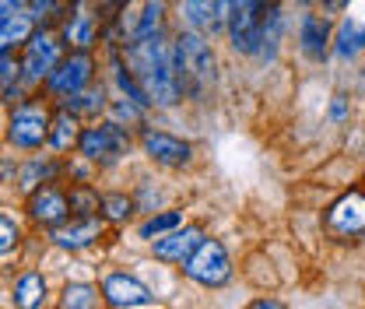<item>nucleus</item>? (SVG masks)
<instances>
[{
  "label": "nucleus",
  "mask_w": 365,
  "mask_h": 309,
  "mask_svg": "<svg viewBox=\"0 0 365 309\" xmlns=\"http://www.w3.org/2000/svg\"><path fill=\"white\" fill-rule=\"evenodd\" d=\"M127 64H130V74L144 88L151 106H176L182 98V88L176 81V71H173V56H169L165 43L158 39V32L137 36L134 43L127 46Z\"/></svg>",
  "instance_id": "nucleus-1"
},
{
  "label": "nucleus",
  "mask_w": 365,
  "mask_h": 309,
  "mask_svg": "<svg viewBox=\"0 0 365 309\" xmlns=\"http://www.w3.org/2000/svg\"><path fill=\"white\" fill-rule=\"evenodd\" d=\"M169 56H173V71H176V81H180L182 91L200 95V91L215 81L218 60H215L211 46L204 43L200 32H182Z\"/></svg>",
  "instance_id": "nucleus-2"
},
{
  "label": "nucleus",
  "mask_w": 365,
  "mask_h": 309,
  "mask_svg": "<svg viewBox=\"0 0 365 309\" xmlns=\"http://www.w3.org/2000/svg\"><path fill=\"white\" fill-rule=\"evenodd\" d=\"M182 270L190 281L204 285V288H222L228 278H232V260H228L225 246L218 239H204L186 260H182Z\"/></svg>",
  "instance_id": "nucleus-3"
},
{
  "label": "nucleus",
  "mask_w": 365,
  "mask_h": 309,
  "mask_svg": "<svg viewBox=\"0 0 365 309\" xmlns=\"http://www.w3.org/2000/svg\"><path fill=\"white\" fill-rule=\"evenodd\" d=\"M46 137H49V113H46L43 102H18L11 120H7V141L14 148H39Z\"/></svg>",
  "instance_id": "nucleus-4"
},
{
  "label": "nucleus",
  "mask_w": 365,
  "mask_h": 309,
  "mask_svg": "<svg viewBox=\"0 0 365 309\" xmlns=\"http://www.w3.org/2000/svg\"><path fill=\"white\" fill-rule=\"evenodd\" d=\"M60 64V39L49 29H32V36L25 39V56H21V78L29 85H39L53 74V67Z\"/></svg>",
  "instance_id": "nucleus-5"
},
{
  "label": "nucleus",
  "mask_w": 365,
  "mask_h": 309,
  "mask_svg": "<svg viewBox=\"0 0 365 309\" xmlns=\"http://www.w3.org/2000/svg\"><path fill=\"white\" fill-rule=\"evenodd\" d=\"M91 71H95L91 56L85 53V49H78V53H71L67 60H60V64L53 67V74L46 78V85H49L53 95L67 98V95L81 91L85 85H91Z\"/></svg>",
  "instance_id": "nucleus-6"
},
{
  "label": "nucleus",
  "mask_w": 365,
  "mask_h": 309,
  "mask_svg": "<svg viewBox=\"0 0 365 309\" xmlns=\"http://www.w3.org/2000/svg\"><path fill=\"white\" fill-rule=\"evenodd\" d=\"M78 148L88 162H113L116 155H123L127 148V133L120 131V123H102V127H88L78 137Z\"/></svg>",
  "instance_id": "nucleus-7"
},
{
  "label": "nucleus",
  "mask_w": 365,
  "mask_h": 309,
  "mask_svg": "<svg viewBox=\"0 0 365 309\" xmlns=\"http://www.w3.org/2000/svg\"><path fill=\"white\" fill-rule=\"evenodd\" d=\"M232 7H235V0H186V21L193 25V32L215 36L228 25Z\"/></svg>",
  "instance_id": "nucleus-8"
},
{
  "label": "nucleus",
  "mask_w": 365,
  "mask_h": 309,
  "mask_svg": "<svg viewBox=\"0 0 365 309\" xmlns=\"http://www.w3.org/2000/svg\"><path fill=\"white\" fill-rule=\"evenodd\" d=\"M102 295L106 303L116 309H137V306H151V292L144 281H137L130 274H109L102 281Z\"/></svg>",
  "instance_id": "nucleus-9"
},
{
  "label": "nucleus",
  "mask_w": 365,
  "mask_h": 309,
  "mask_svg": "<svg viewBox=\"0 0 365 309\" xmlns=\"http://www.w3.org/2000/svg\"><path fill=\"white\" fill-rule=\"evenodd\" d=\"M151 243H155V257H158V260H165V264H182V260H186L200 243H204V232H200V228H193V225L180 232V225H176V228H169V235H165V239H158V235H155Z\"/></svg>",
  "instance_id": "nucleus-10"
},
{
  "label": "nucleus",
  "mask_w": 365,
  "mask_h": 309,
  "mask_svg": "<svg viewBox=\"0 0 365 309\" xmlns=\"http://www.w3.org/2000/svg\"><path fill=\"white\" fill-rule=\"evenodd\" d=\"M327 225H330L337 235H362L365 232V193L341 197V201L330 208Z\"/></svg>",
  "instance_id": "nucleus-11"
},
{
  "label": "nucleus",
  "mask_w": 365,
  "mask_h": 309,
  "mask_svg": "<svg viewBox=\"0 0 365 309\" xmlns=\"http://www.w3.org/2000/svg\"><path fill=\"white\" fill-rule=\"evenodd\" d=\"M29 215L43 225H60L71 215V201L56 186H36L32 197H29Z\"/></svg>",
  "instance_id": "nucleus-12"
},
{
  "label": "nucleus",
  "mask_w": 365,
  "mask_h": 309,
  "mask_svg": "<svg viewBox=\"0 0 365 309\" xmlns=\"http://www.w3.org/2000/svg\"><path fill=\"white\" fill-rule=\"evenodd\" d=\"M144 151H148V158H155L158 166H186L190 155H193V148H190L186 141L173 137V133H155V131L144 133Z\"/></svg>",
  "instance_id": "nucleus-13"
},
{
  "label": "nucleus",
  "mask_w": 365,
  "mask_h": 309,
  "mask_svg": "<svg viewBox=\"0 0 365 309\" xmlns=\"http://www.w3.org/2000/svg\"><path fill=\"white\" fill-rule=\"evenodd\" d=\"M98 235H102V221L95 218V215H81L74 225H63V228L53 225V235H49V239H53L60 250H85Z\"/></svg>",
  "instance_id": "nucleus-14"
},
{
  "label": "nucleus",
  "mask_w": 365,
  "mask_h": 309,
  "mask_svg": "<svg viewBox=\"0 0 365 309\" xmlns=\"http://www.w3.org/2000/svg\"><path fill=\"white\" fill-rule=\"evenodd\" d=\"M365 46V0H351L348 7V18L337 32V53L341 56H351Z\"/></svg>",
  "instance_id": "nucleus-15"
},
{
  "label": "nucleus",
  "mask_w": 365,
  "mask_h": 309,
  "mask_svg": "<svg viewBox=\"0 0 365 309\" xmlns=\"http://www.w3.org/2000/svg\"><path fill=\"white\" fill-rule=\"evenodd\" d=\"M299 39H302V53H306V56L323 60L327 49H330V25H327V18L306 14V18H302V32H299Z\"/></svg>",
  "instance_id": "nucleus-16"
},
{
  "label": "nucleus",
  "mask_w": 365,
  "mask_h": 309,
  "mask_svg": "<svg viewBox=\"0 0 365 309\" xmlns=\"http://www.w3.org/2000/svg\"><path fill=\"white\" fill-rule=\"evenodd\" d=\"M78 137H81V131H78V113H71L67 106L60 109V113H53L49 116V144L56 148V151H71L74 144H78Z\"/></svg>",
  "instance_id": "nucleus-17"
},
{
  "label": "nucleus",
  "mask_w": 365,
  "mask_h": 309,
  "mask_svg": "<svg viewBox=\"0 0 365 309\" xmlns=\"http://www.w3.org/2000/svg\"><path fill=\"white\" fill-rule=\"evenodd\" d=\"M32 14H21V11H11V14H0V49H11L14 43H25L32 36Z\"/></svg>",
  "instance_id": "nucleus-18"
},
{
  "label": "nucleus",
  "mask_w": 365,
  "mask_h": 309,
  "mask_svg": "<svg viewBox=\"0 0 365 309\" xmlns=\"http://www.w3.org/2000/svg\"><path fill=\"white\" fill-rule=\"evenodd\" d=\"M63 39L71 46H78V49H88L95 43V14H88L85 7H78L67 18V25H63Z\"/></svg>",
  "instance_id": "nucleus-19"
},
{
  "label": "nucleus",
  "mask_w": 365,
  "mask_h": 309,
  "mask_svg": "<svg viewBox=\"0 0 365 309\" xmlns=\"http://www.w3.org/2000/svg\"><path fill=\"white\" fill-rule=\"evenodd\" d=\"M46 299V278L43 274H36V270H29V274H21L18 278V285H14V303L25 309L39 306Z\"/></svg>",
  "instance_id": "nucleus-20"
},
{
  "label": "nucleus",
  "mask_w": 365,
  "mask_h": 309,
  "mask_svg": "<svg viewBox=\"0 0 365 309\" xmlns=\"http://www.w3.org/2000/svg\"><path fill=\"white\" fill-rule=\"evenodd\" d=\"M63 106L71 109V113H91V116H98L102 109H106V91H102V85L98 88H91V85H85L81 91H74V95H67L63 98Z\"/></svg>",
  "instance_id": "nucleus-21"
},
{
  "label": "nucleus",
  "mask_w": 365,
  "mask_h": 309,
  "mask_svg": "<svg viewBox=\"0 0 365 309\" xmlns=\"http://www.w3.org/2000/svg\"><path fill=\"white\" fill-rule=\"evenodd\" d=\"M18 81H21V64L14 60L11 49H0V98L4 102L18 98Z\"/></svg>",
  "instance_id": "nucleus-22"
},
{
  "label": "nucleus",
  "mask_w": 365,
  "mask_h": 309,
  "mask_svg": "<svg viewBox=\"0 0 365 309\" xmlns=\"http://www.w3.org/2000/svg\"><path fill=\"white\" fill-rule=\"evenodd\" d=\"M56 176V166L53 162H43V158H32L25 169H21V190H36V186H43V183H49V179Z\"/></svg>",
  "instance_id": "nucleus-23"
},
{
  "label": "nucleus",
  "mask_w": 365,
  "mask_h": 309,
  "mask_svg": "<svg viewBox=\"0 0 365 309\" xmlns=\"http://www.w3.org/2000/svg\"><path fill=\"white\" fill-rule=\"evenodd\" d=\"M98 208H102V215L109 221H123L134 211V201L127 193H106V197H98Z\"/></svg>",
  "instance_id": "nucleus-24"
},
{
  "label": "nucleus",
  "mask_w": 365,
  "mask_h": 309,
  "mask_svg": "<svg viewBox=\"0 0 365 309\" xmlns=\"http://www.w3.org/2000/svg\"><path fill=\"white\" fill-rule=\"evenodd\" d=\"M182 221L180 211H165V215H155V218H148L140 225V239H155V235H162V232H169V228H176Z\"/></svg>",
  "instance_id": "nucleus-25"
},
{
  "label": "nucleus",
  "mask_w": 365,
  "mask_h": 309,
  "mask_svg": "<svg viewBox=\"0 0 365 309\" xmlns=\"http://www.w3.org/2000/svg\"><path fill=\"white\" fill-rule=\"evenodd\" d=\"M98 303V295H95V288L91 285H67V292H63V306L71 309H88Z\"/></svg>",
  "instance_id": "nucleus-26"
},
{
  "label": "nucleus",
  "mask_w": 365,
  "mask_h": 309,
  "mask_svg": "<svg viewBox=\"0 0 365 309\" xmlns=\"http://www.w3.org/2000/svg\"><path fill=\"white\" fill-rule=\"evenodd\" d=\"M67 201H71V211H78V215H91V211H98V197L91 193L85 183H81L78 190H71V197H67Z\"/></svg>",
  "instance_id": "nucleus-27"
},
{
  "label": "nucleus",
  "mask_w": 365,
  "mask_h": 309,
  "mask_svg": "<svg viewBox=\"0 0 365 309\" xmlns=\"http://www.w3.org/2000/svg\"><path fill=\"white\" fill-rule=\"evenodd\" d=\"M158 25H162V4H158V0H151V4L144 7L140 25H137V36H155V32H158Z\"/></svg>",
  "instance_id": "nucleus-28"
},
{
  "label": "nucleus",
  "mask_w": 365,
  "mask_h": 309,
  "mask_svg": "<svg viewBox=\"0 0 365 309\" xmlns=\"http://www.w3.org/2000/svg\"><path fill=\"white\" fill-rule=\"evenodd\" d=\"M18 239H21V232H18L14 218L0 215V253H11V250L18 246Z\"/></svg>",
  "instance_id": "nucleus-29"
},
{
  "label": "nucleus",
  "mask_w": 365,
  "mask_h": 309,
  "mask_svg": "<svg viewBox=\"0 0 365 309\" xmlns=\"http://www.w3.org/2000/svg\"><path fill=\"white\" fill-rule=\"evenodd\" d=\"M29 7H32V11H29L32 18H43V14H49V11L56 7V0H29Z\"/></svg>",
  "instance_id": "nucleus-30"
},
{
  "label": "nucleus",
  "mask_w": 365,
  "mask_h": 309,
  "mask_svg": "<svg viewBox=\"0 0 365 309\" xmlns=\"http://www.w3.org/2000/svg\"><path fill=\"white\" fill-rule=\"evenodd\" d=\"M21 4H29V0H0V14H11V11H21Z\"/></svg>",
  "instance_id": "nucleus-31"
},
{
  "label": "nucleus",
  "mask_w": 365,
  "mask_h": 309,
  "mask_svg": "<svg viewBox=\"0 0 365 309\" xmlns=\"http://www.w3.org/2000/svg\"><path fill=\"white\" fill-rule=\"evenodd\" d=\"M330 113H334V120H341V116H344V102H341V98H337V102H334V109H330Z\"/></svg>",
  "instance_id": "nucleus-32"
}]
</instances>
